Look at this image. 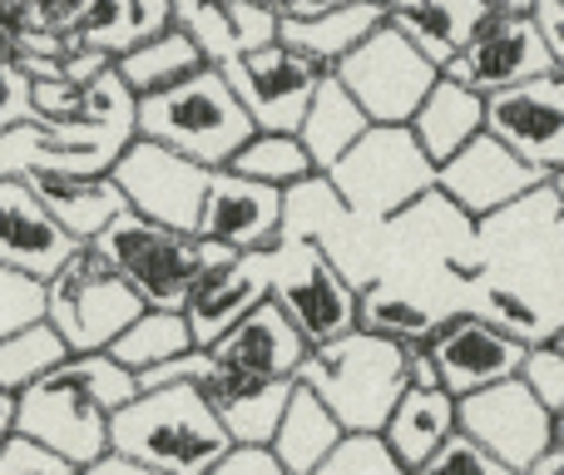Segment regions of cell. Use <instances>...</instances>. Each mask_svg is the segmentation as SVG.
I'll return each mask as SVG.
<instances>
[{"instance_id":"obj_1","label":"cell","mask_w":564,"mask_h":475,"mask_svg":"<svg viewBox=\"0 0 564 475\" xmlns=\"http://www.w3.org/2000/svg\"><path fill=\"white\" fill-rule=\"evenodd\" d=\"M139 139V95L115 65L89 79L75 119H20L0 134V179L109 174Z\"/></svg>"},{"instance_id":"obj_2","label":"cell","mask_w":564,"mask_h":475,"mask_svg":"<svg viewBox=\"0 0 564 475\" xmlns=\"http://www.w3.org/2000/svg\"><path fill=\"white\" fill-rule=\"evenodd\" d=\"M139 371L119 367L109 352H75L65 367H55L45 381L20 391L15 431L45 441L79 471L109 456V427L139 397Z\"/></svg>"},{"instance_id":"obj_3","label":"cell","mask_w":564,"mask_h":475,"mask_svg":"<svg viewBox=\"0 0 564 475\" xmlns=\"http://www.w3.org/2000/svg\"><path fill=\"white\" fill-rule=\"evenodd\" d=\"M228 446L234 436H228L224 417L194 381L139 391L109 427V451L134 456L164 475H214Z\"/></svg>"},{"instance_id":"obj_4","label":"cell","mask_w":564,"mask_h":475,"mask_svg":"<svg viewBox=\"0 0 564 475\" xmlns=\"http://www.w3.org/2000/svg\"><path fill=\"white\" fill-rule=\"evenodd\" d=\"M297 381L317 391L347 431H387L397 401L411 391V347L357 327L312 347Z\"/></svg>"},{"instance_id":"obj_5","label":"cell","mask_w":564,"mask_h":475,"mask_svg":"<svg viewBox=\"0 0 564 475\" xmlns=\"http://www.w3.org/2000/svg\"><path fill=\"white\" fill-rule=\"evenodd\" d=\"M139 134L178 149L208 169H228L234 154L258 134L248 105L228 85L224 65H204L198 75L178 79L169 89L139 95Z\"/></svg>"},{"instance_id":"obj_6","label":"cell","mask_w":564,"mask_h":475,"mask_svg":"<svg viewBox=\"0 0 564 475\" xmlns=\"http://www.w3.org/2000/svg\"><path fill=\"white\" fill-rule=\"evenodd\" d=\"M89 248L105 252V258L134 282V292L149 307H188L198 278L238 258V248H228V242L178 234V228L154 224V218L134 214V208L119 214Z\"/></svg>"},{"instance_id":"obj_7","label":"cell","mask_w":564,"mask_h":475,"mask_svg":"<svg viewBox=\"0 0 564 475\" xmlns=\"http://www.w3.org/2000/svg\"><path fill=\"white\" fill-rule=\"evenodd\" d=\"M327 179L357 224H391L421 198H436L441 164L411 125H371Z\"/></svg>"},{"instance_id":"obj_8","label":"cell","mask_w":564,"mask_h":475,"mask_svg":"<svg viewBox=\"0 0 564 475\" xmlns=\"http://www.w3.org/2000/svg\"><path fill=\"white\" fill-rule=\"evenodd\" d=\"M273 302L297 322L312 347L361 327V288L312 238H282L273 248Z\"/></svg>"},{"instance_id":"obj_9","label":"cell","mask_w":564,"mask_h":475,"mask_svg":"<svg viewBox=\"0 0 564 475\" xmlns=\"http://www.w3.org/2000/svg\"><path fill=\"white\" fill-rule=\"evenodd\" d=\"M446 69L391 20H381L357 50L337 65V79L361 99L371 125H411Z\"/></svg>"},{"instance_id":"obj_10","label":"cell","mask_w":564,"mask_h":475,"mask_svg":"<svg viewBox=\"0 0 564 475\" xmlns=\"http://www.w3.org/2000/svg\"><path fill=\"white\" fill-rule=\"evenodd\" d=\"M149 302L134 282L95 248H79L65 268L50 278V312L45 317L65 332L75 352H109L115 337L144 312Z\"/></svg>"},{"instance_id":"obj_11","label":"cell","mask_w":564,"mask_h":475,"mask_svg":"<svg viewBox=\"0 0 564 475\" xmlns=\"http://www.w3.org/2000/svg\"><path fill=\"white\" fill-rule=\"evenodd\" d=\"M115 179H119V188H124L134 214L178 228V234H198L208 184H214V169L208 164H198V159H188V154H178V149L159 144V139L139 134L134 144L119 154Z\"/></svg>"},{"instance_id":"obj_12","label":"cell","mask_w":564,"mask_h":475,"mask_svg":"<svg viewBox=\"0 0 564 475\" xmlns=\"http://www.w3.org/2000/svg\"><path fill=\"white\" fill-rule=\"evenodd\" d=\"M460 431L476 436L486 451H496L520 475L560 446V417L530 391L525 377H506L496 387L460 397Z\"/></svg>"},{"instance_id":"obj_13","label":"cell","mask_w":564,"mask_h":475,"mask_svg":"<svg viewBox=\"0 0 564 475\" xmlns=\"http://www.w3.org/2000/svg\"><path fill=\"white\" fill-rule=\"evenodd\" d=\"M545 184H550L545 169H535L530 159H520L506 139H496L486 129V134L470 139L456 159H446V164H441L436 194L446 198L460 218L486 224V218H496V214H506V208L535 198Z\"/></svg>"},{"instance_id":"obj_14","label":"cell","mask_w":564,"mask_h":475,"mask_svg":"<svg viewBox=\"0 0 564 475\" xmlns=\"http://www.w3.org/2000/svg\"><path fill=\"white\" fill-rule=\"evenodd\" d=\"M555 50L545 40L540 15H520V10H490V20L470 35V45L446 65L451 79L480 89V95H500L525 79L555 75Z\"/></svg>"},{"instance_id":"obj_15","label":"cell","mask_w":564,"mask_h":475,"mask_svg":"<svg viewBox=\"0 0 564 475\" xmlns=\"http://www.w3.org/2000/svg\"><path fill=\"white\" fill-rule=\"evenodd\" d=\"M535 342L516 337L510 327H500L486 312H451L441 317V327L431 332L426 352L441 371V387L456 391V397H470L480 387H496L506 377H520L525 371V357Z\"/></svg>"},{"instance_id":"obj_16","label":"cell","mask_w":564,"mask_h":475,"mask_svg":"<svg viewBox=\"0 0 564 475\" xmlns=\"http://www.w3.org/2000/svg\"><path fill=\"white\" fill-rule=\"evenodd\" d=\"M228 85L238 89V99L248 105L258 129H273V134H297L302 119H307L312 95L322 89V79L332 69H322L317 60L297 55L292 45H263L253 55H238L224 65Z\"/></svg>"},{"instance_id":"obj_17","label":"cell","mask_w":564,"mask_h":475,"mask_svg":"<svg viewBox=\"0 0 564 475\" xmlns=\"http://www.w3.org/2000/svg\"><path fill=\"white\" fill-rule=\"evenodd\" d=\"M486 129L506 139L520 159L545 169L550 179L564 174V69L525 79L516 89L486 95Z\"/></svg>"},{"instance_id":"obj_18","label":"cell","mask_w":564,"mask_h":475,"mask_svg":"<svg viewBox=\"0 0 564 475\" xmlns=\"http://www.w3.org/2000/svg\"><path fill=\"white\" fill-rule=\"evenodd\" d=\"M282 228H288V188L248 179L238 169H214L198 238L228 242L238 252H268L282 242Z\"/></svg>"},{"instance_id":"obj_19","label":"cell","mask_w":564,"mask_h":475,"mask_svg":"<svg viewBox=\"0 0 564 475\" xmlns=\"http://www.w3.org/2000/svg\"><path fill=\"white\" fill-rule=\"evenodd\" d=\"M79 248L89 242H79L50 214V204L35 194L30 179H0V262L6 268L50 282Z\"/></svg>"},{"instance_id":"obj_20","label":"cell","mask_w":564,"mask_h":475,"mask_svg":"<svg viewBox=\"0 0 564 475\" xmlns=\"http://www.w3.org/2000/svg\"><path fill=\"white\" fill-rule=\"evenodd\" d=\"M273 298V248L268 252H238L234 262L204 272L188 298V327H194L198 347H214L218 337L238 327L248 312H258Z\"/></svg>"},{"instance_id":"obj_21","label":"cell","mask_w":564,"mask_h":475,"mask_svg":"<svg viewBox=\"0 0 564 475\" xmlns=\"http://www.w3.org/2000/svg\"><path fill=\"white\" fill-rule=\"evenodd\" d=\"M174 25H184L214 65H228L238 55L278 45L282 10L263 0H174Z\"/></svg>"},{"instance_id":"obj_22","label":"cell","mask_w":564,"mask_h":475,"mask_svg":"<svg viewBox=\"0 0 564 475\" xmlns=\"http://www.w3.org/2000/svg\"><path fill=\"white\" fill-rule=\"evenodd\" d=\"M208 352H214L218 361H228V367L253 371V377L297 381V371H302V361H307L312 342L302 337L297 322H292L288 312H282L273 298H268L263 307L248 312V317L238 322L228 337H218Z\"/></svg>"},{"instance_id":"obj_23","label":"cell","mask_w":564,"mask_h":475,"mask_svg":"<svg viewBox=\"0 0 564 475\" xmlns=\"http://www.w3.org/2000/svg\"><path fill=\"white\" fill-rule=\"evenodd\" d=\"M460 431V397L446 387H411L406 397L397 401L387 421V446L397 451V461L416 475Z\"/></svg>"},{"instance_id":"obj_24","label":"cell","mask_w":564,"mask_h":475,"mask_svg":"<svg viewBox=\"0 0 564 475\" xmlns=\"http://www.w3.org/2000/svg\"><path fill=\"white\" fill-rule=\"evenodd\" d=\"M387 20L397 30H406L441 69L470 45L480 25L490 20L496 0H381Z\"/></svg>"},{"instance_id":"obj_25","label":"cell","mask_w":564,"mask_h":475,"mask_svg":"<svg viewBox=\"0 0 564 475\" xmlns=\"http://www.w3.org/2000/svg\"><path fill=\"white\" fill-rule=\"evenodd\" d=\"M30 184L79 242H95L119 214H129V198L119 188L115 169L109 174H35Z\"/></svg>"},{"instance_id":"obj_26","label":"cell","mask_w":564,"mask_h":475,"mask_svg":"<svg viewBox=\"0 0 564 475\" xmlns=\"http://www.w3.org/2000/svg\"><path fill=\"white\" fill-rule=\"evenodd\" d=\"M381 20H387L381 0H351V6L322 10V15H282V45L317 60L322 69H337Z\"/></svg>"},{"instance_id":"obj_27","label":"cell","mask_w":564,"mask_h":475,"mask_svg":"<svg viewBox=\"0 0 564 475\" xmlns=\"http://www.w3.org/2000/svg\"><path fill=\"white\" fill-rule=\"evenodd\" d=\"M411 129H416L421 149H426L436 164H446V159H456L470 139L486 134V95L460 85V79H451V75H441L436 89L426 95V105H421L416 119H411Z\"/></svg>"},{"instance_id":"obj_28","label":"cell","mask_w":564,"mask_h":475,"mask_svg":"<svg viewBox=\"0 0 564 475\" xmlns=\"http://www.w3.org/2000/svg\"><path fill=\"white\" fill-rule=\"evenodd\" d=\"M367 129H371V115L361 109V99L337 79V69H332V75L322 79V89L312 95L307 119H302L297 139L307 144V154H312V164H317V174H332V169L347 159V149L357 144Z\"/></svg>"},{"instance_id":"obj_29","label":"cell","mask_w":564,"mask_h":475,"mask_svg":"<svg viewBox=\"0 0 564 475\" xmlns=\"http://www.w3.org/2000/svg\"><path fill=\"white\" fill-rule=\"evenodd\" d=\"M341 436H347V427L337 421V411H332L312 387L297 381L288 411H282V427L273 436V451L282 456L288 475H312L332 451L341 446Z\"/></svg>"},{"instance_id":"obj_30","label":"cell","mask_w":564,"mask_h":475,"mask_svg":"<svg viewBox=\"0 0 564 475\" xmlns=\"http://www.w3.org/2000/svg\"><path fill=\"white\" fill-rule=\"evenodd\" d=\"M169 25H174V0H99L95 15H89L69 40L119 60Z\"/></svg>"},{"instance_id":"obj_31","label":"cell","mask_w":564,"mask_h":475,"mask_svg":"<svg viewBox=\"0 0 564 475\" xmlns=\"http://www.w3.org/2000/svg\"><path fill=\"white\" fill-rule=\"evenodd\" d=\"M204 65H214V60L204 55V45H198V40L188 35L184 25L159 30L154 40H144V45H134L129 55L115 60V69L124 75V85L134 89V95H154V89H169V85H178V79L198 75Z\"/></svg>"},{"instance_id":"obj_32","label":"cell","mask_w":564,"mask_h":475,"mask_svg":"<svg viewBox=\"0 0 564 475\" xmlns=\"http://www.w3.org/2000/svg\"><path fill=\"white\" fill-rule=\"evenodd\" d=\"M194 327H188V312L184 307H144L124 332L115 337L109 357L129 371H149V367H164V361L184 357L194 352Z\"/></svg>"},{"instance_id":"obj_33","label":"cell","mask_w":564,"mask_h":475,"mask_svg":"<svg viewBox=\"0 0 564 475\" xmlns=\"http://www.w3.org/2000/svg\"><path fill=\"white\" fill-rule=\"evenodd\" d=\"M69 357H75V347L65 342V332L50 317H40L30 327L10 332V337H0V387L20 397L35 381H45L55 367H65Z\"/></svg>"},{"instance_id":"obj_34","label":"cell","mask_w":564,"mask_h":475,"mask_svg":"<svg viewBox=\"0 0 564 475\" xmlns=\"http://www.w3.org/2000/svg\"><path fill=\"white\" fill-rule=\"evenodd\" d=\"M228 169H238V174H248V179H263V184H273V188H297V184H307V179H317V164H312L307 144H302L297 134H273V129H258L234 154Z\"/></svg>"},{"instance_id":"obj_35","label":"cell","mask_w":564,"mask_h":475,"mask_svg":"<svg viewBox=\"0 0 564 475\" xmlns=\"http://www.w3.org/2000/svg\"><path fill=\"white\" fill-rule=\"evenodd\" d=\"M361 327L377 332V337H391L401 347H421L431 342V332L441 327V317L421 302L401 298V292H381V288H361Z\"/></svg>"},{"instance_id":"obj_36","label":"cell","mask_w":564,"mask_h":475,"mask_svg":"<svg viewBox=\"0 0 564 475\" xmlns=\"http://www.w3.org/2000/svg\"><path fill=\"white\" fill-rule=\"evenodd\" d=\"M312 475H411V471L397 461V451L387 446L381 431H347L341 446Z\"/></svg>"},{"instance_id":"obj_37","label":"cell","mask_w":564,"mask_h":475,"mask_svg":"<svg viewBox=\"0 0 564 475\" xmlns=\"http://www.w3.org/2000/svg\"><path fill=\"white\" fill-rule=\"evenodd\" d=\"M45 312H50V282L0 262V337L40 322Z\"/></svg>"},{"instance_id":"obj_38","label":"cell","mask_w":564,"mask_h":475,"mask_svg":"<svg viewBox=\"0 0 564 475\" xmlns=\"http://www.w3.org/2000/svg\"><path fill=\"white\" fill-rule=\"evenodd\" d=\"M416 475H520L510 471L506 461L496 456V451H486L476 436H466V431H456V436L446 441V446L436 451V456L426 461Z\"/></svg>"},{"instance_id":"obj_39","label":"cell","mask_w":564,"mask_h":475,"mask_svg":"<svg viewBox=\"0 0 564 475\" xmlns=\"http://www.w3.org/2000/svg\"><path fill=\"white\" fill-rule=\"evenodd\" d=\"M0 475H79V466L65 461L59 451H50L45 441L25 436V431H10L0 441Z\"/></svg>"},{"instance_id":"obj_40","label":"cell","mask_w":564,"mask_h":475,"mask_svg":"<svg viewBox=\"0 0 564 475\" xmlns=\"http://www.w3.org/2000/svg\"><path fill=\"white\" fill-rule=\"evenodd\" d=\"M520 377L530 381V391H535L540 401H545L555 417H564V342H535L525 357V371Z\"/></svg>"},{"instance_id":"obj_41","label":"cell","mask_w":564,"mask_h":475,"mask_svg":"<svg viewBox=\"0 0 564 475\" xmlns=\"http://www.w3.org/2000/svg\"><path fill=\"white\" fill-rule=\"evenodd\" d=\"M20 119H35V99H30V75L20 69L15 50H10L6 30H0V134Z\"/></svg>"},{"instance_id":"obj_42","label":"cell","mask_w":564,"mask_h":475,"mask_svg":"<svg viewBox=\"0 0 564 475\" xmlns=\"http://www.w3.org/2000/svg\"><path fill=\"white\" fill-rule=\"evenodd\" d=\"M99 0H25L15 25H30V30H55V35H75L89 15H95Z\"/></svg>"},{"instance_id":"obj_43","label":"cell","mask_w":564,"mask_h":475,"mask_svg":"<svg viewBox=\"0 0 564 475\" xmlns=\"http://www.w3.org/2000/svg\"><path fill=\"white\" fill-rule=\"evenodd\" d=\"M214 475H288V466L273 451V441H234L224 451V461L214 466Z\"/></svg>"},{"instance_id":"obj_44","label":"cell","mask_w":564,"mask_h":475,"mask_svg":"<svg viewBox=\"0 0 564 475\" xmlns=\"http://www.w3.org/2000/svg\"><path fill=\"white\" fill-rule=\"evenodd\" d=\"M490 312H486V317H496L500 322V327H510V332H516V337H525V342H540V312L535 307H530V302H520V298H510V292H490Z\"/></svg>"},{"instance_id":"obj_45","label":"cell","mask_w":564,"mask_h":475,"mask_svg":"<svg viewBox=\"0 0 564 475\" xmlns=\"http://www.w3.org/2000/svg\"><path fill=\"white\" fill-rule=\"evenodd\" d=\"M535 15H540V25H545L550 50H555V65L564 69V0H545Z\"/></svg>"},{"instance_id":"obj_46","label":"cell","mask_w":564,"mask_h":475,"mask_svg":"<svg viewBox=\"0 0 564 475\" xmlns=\"http://www.w3.org/2000/svg\"><path fill=\"white\" fill-rule=\"evenodd\" d=\"M79 475H164V471L144 466V461H134V456H119V451H109V456H99L95 466H85Z\"/></svg>"},{"instance_id":"obj_47","label":"cell","mask_w":564,"mask_h":475,"mask_svg":"<svg viewBox=\"0 0 564 475\" xmlns=\"http://www.w3.org/2000/svg\"><path fill=\"white\" fill-rule=\"evenodd\" d=\"M15 417H20V397L0 387V436H10V431H15Z\"/></svg>"},{"instance_id":"obj_48","label":"cell","mask_w":564,"mask_h":475,"mask_svg":"<svg viewBox=\"0 0 564 475\" xmlns=\"http://www.w3.org/2000/svg\"><path fill=\"white\" fill-rule=\"evenodd\" d=\"M337 6H351V0H292L288 15H322V10H337Z\"/></svg>"},{"instance_id":"obj_49","label":"cell","mask_w":564,"mask_h":475,"mask_svg":"<svg viewBox=\"0 0 564 475\" xmlns=\"http://www.w3.org/2000/svg\"><path fill=\"white\" fill-rule=\"evenodd\" d=\"M525 475H564V446H555L550 456H540L535 466H530Z\"/></svg>"},{"instance_id":"obj_50","label":"cell","mask_w":564,"mask_h":475,"mask_svg":"<svg viewBox=\"0 0 564 475\" xmlns=\"http://www.w3.org/2000/svg\"><path fill=\"white\" fill-rule=\"evenodd\" d=\"M20 10H25V0H0V30H10L20 20Z\"/></svg>"},{"instance_id":"obj_51","label":"cell","mask_w":564,"mask_h":475,"mask_svg":"<svg viewBox=\"0 0 564 475\" xmlns=\"http://www.w3.org/2000/svg\"><path fill=\"white\" fill-rule=\"evenodd\" d=\"M496 6H500V10H520V15H535L545 0H496Z\"/></svg>"},{"instance_id":"obj_52","label":"cell","mask_w":564,"mask_h":475,"mask_svg":"<svg viewBox=\"0 0 564 475\" xmlns=\"http://www.w3.org/2000/svg\"><path fill=\"white\" fill-rule=\"evenodd\" d=\"M263 6H273V10H282V15H288V10H292V0H263Z\"/></svg>"},{"instance_id":"obj_53","label":"cell","mask_w":564,"mask_h":475,"mask_svg":"<svg viewBox=\"0 0 564 475\" xmlns=\"http://www.w3.org/2000/svg\"><path fill=\"white\" fill-rule=\"evenodd\" d=\"M560 446H564V417H560Z\"/></svg>"},{"instance_id":"obj_54","label":"cell","mask_w":564,"mask_h":475,"mask_svg":"<svg viewBox=\"0 0 564 475\" xmlns=\"http://www.w3.org/2000/svg\"><path fill=\"white\" fill-rule=\"evenodd\" d=\"M560 184H564V174H560Z\"/></svg>"},{"instance_id":"obj_55","label":"cell","mask_w":564,"mask_h":475,"mask_svg":"<svg viewBox=\"0 0 564 475\" xmlns=\"http://www.w3.org/2000/svg\"><path fill=\"white\" fill-rule=\"evenodd\" d=\"M0 441H6V436H0Z\"/></svg>"}]
</instances>
